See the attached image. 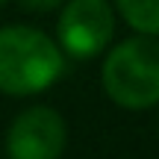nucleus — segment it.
<instances>
[{
	"instance_id": "obj_1",
	"label": "nucleus",
	"mask_w": 159,
	"mask_h": 159,
	"mask_svg": "<svg viewBox=\"0 0 159 159\" xmlns=\"http://www.w3.org/2000/svg\"><path fill=\"white\" fill-rule=\"evenodd\" d=\"M65 71L56 39L27 24L0 27V94L33 97L47 91Z\"/></svg>"
},
{
	"instance_id": "obj_2",
	"label": "nucleus",
	"mask_w": 159,
	"mask_h": 159,
	"mask_svg": "<svg viewBox=\"0 0 159 159\" xmlns=\"http://www.w3.org/2000/svg\"><path fill=\"white\" fill-rule=\"evenodd\" d=\"M100 85L121 109L144 112L159 106V39L133 35L115 44L103 59Z\"/></svg>"
},
{
	"instance_id": "obj_3",
	"label": "nucleus",
	"mask_w": 159,
	"mask_h": 159,
	"mask_svg": "<svg viewBox=\"0 0 159 159\" xmlns=\"http://www.w3.org/2000/svg\"><path fill=\"white\" fill-rule=\"evenodd\" d=\"M115 35V9L109 0H65L59 9L56 44L65 56L94 59Z\"/></svg>"
},
{
	"instance_id": "obj_4",
	"label": "nucleus",
	"mask_w": 159,
	"mask_h": 159,
	"mask_svg": "<svg viewBox=\"0 0 159 159\" xmlns=\"http://www.w3.org/2000/svg\"><path fill=\"white\" fill-rule=\"evenodd\" d=\"M3 144L9 159H62L68 127L53 106H30L9 124Z\"/></svg>"
},
{
	"instance_id": "obj_5",
	"label": "nucleus",
	"mask_w": 159,
	"mask_h": 159,
	"mask_svg": "<svg viewBox=\"0 0 159 159\" xmlns=\"http://www.w3.org/2000/svg\"><path fill=\"white\" fill-rule=\"evenodd\" d=\"M115 9L136 35L159 39V0H115Z\"/></svg>"
},
{
	"instance_id": "obj_6",
	"label": "nucleus",
	"mask_w": 159,
	"mask_h": 159,
	"mask_svg": "<svg viewBox=\"0 0 159 159\" xmlns=\"http://www.w3.org/2000/svg\"><path fill=\"white\" fill-rule=\"evenodd\" d=\"M18 3H21L27 12H39V15H44V12H56V9H62L65 0H18Z\"/></svg>"
},
{
	"instance_id": "obj_7",
	"label": "nucleus",
	"mask_w": 159,
	"mask_h": 159,
	"mask_svg": "<svg viewBox=\"0 0 159 159\" xmlns=\"http://www.w3.org/2000/svg\"><path fill=\"white\" fill-rule=\"evenodd\" d=\"M3 3H6V0H0V6H3Z\"/></svg>"
}]
</instances>
